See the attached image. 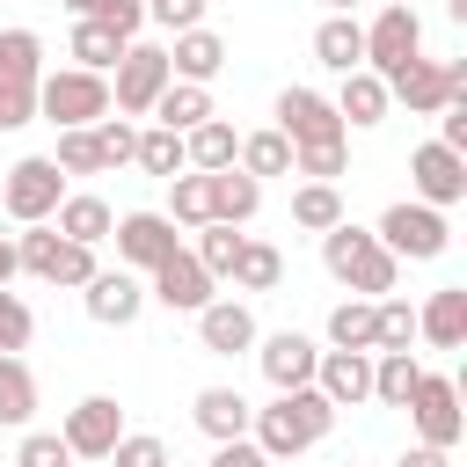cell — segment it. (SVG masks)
Segmentation results:
<instances>
[{
  "label": "cell",
  "mask_w": 467,
  "mask_h": 467,
  "mask_svg": "<svg viewBox=\"0 0 467 467\" xmlns=\"http://www.w3.org/2000/svg\"><path fill=\"white\" fill-rule=\"evenodd\" d=\"M248 431H255L263 460H299L306 445H321V438L336 431V409H328L314 387H292V394H277L270 409H255Z\"/></svg>",
  "instance_id": "6da1fadb"
},
{
  "label": "cell",
  "mask_w": 467,
  "mask_h": 467,
  "mask_svg": "<svg viewBox=\"0 0 467 467\" xmlns=\"http://www.w3.org/2000/svg\"><path fill=\"white\" fill-rule=\"evenodd\" d=\"M321 263H328L336 285H350V292H365V299H387L394 277H401V263L379 248V234H365V226H350V219L321 234Z\"/></svg>",
  "instance_id": "7a4b0ae2"
},
{
  "label": "cell",
  "mask_w": 467,
  "mask_h": 467,
  "mask_svg": "<svg viewBox=\"0 0 467 467\" xmlns=\"http://www.w3.org/2000/svg\"><path fill=\"white\" fill-rule=\"evenodd\" d=\"M36 117L58 124V131H88V124H102V117H109V73H80V66L44 73V80H36Z\"/></svg>",
  "instance_id": "3957f363"
},
{
  "label": "cell",
  "mask_w": 467,
  "mask_h": 467,
  "mask_svg": "<svg viewBox=\"0 0 467 467\" xmlns=\"http://www.w3.org/2000/svg\"><path fill=\"white\" fill-rule=\"evenodd\" d=\"M58 204H66V175H58V161H51V153H22V161L0 175V212H7V219L44 226Z\"/></svg>",
  "instance_id": "277c9868"
},
{
  "label": "cell",
  "mask_w": 467,
  "mask_h": 467,
  "mask_svg": "<svg viewBox=\"0 0 467 467\" xmlns=\"http://www.w3.org/2000/svg\"><path fill=\"white\" fill-rule=\"evenodd\" d=\"M379 248H387L394 263H401V255H409V263H438V255L452 248V226H445V212L401 197V204L379 212Z\"/></svg>",
  "instance_id": "5b68a950"
},
{
  "label": "cell",
  "mask_w": 467,
  "mask_h": 467,
  "mask_svg": "<svg viewBox=\"0 0 467 467\" xmlns=\"http://www.w3.org/2000/svg\"><path fill=\"white\" fill-rule=\"evenodd\" d=\"M15 263H22L29 277H44V285H88V277H95V248L66 241L51 219H44V226H29V234L15 241Z\"/></svg>",
  "instance_id": "8992f818"
},
{
  "label": "cell",
  "mask_w": 467,
  "mask_h": 467,
  "mask_svg": "<svg viewBox=\"0 0 467 467\" xmlns=\"http://www.w3.org/2000/svg\"><path fill=\"white\" fill-rule=\"evenodd\" d=\"M109 73H117V88H109V109H117V117H153L161 88L175 80L161 44H124V58H117Z\"/></svg>",
  "instance_id": "52a82bcc"
},
{
  "label": "cell",
  "mask_w": 467,
  "mask_h": 467,
  "mask_svg": "<svg viewBox=\"0 0 467 467\" xmlns=\"http://www.w3.org/2000/svg\"><path fill=\"white\" fill-rule=\"evenodd\" d=\"M409 416H416V445H438V452H452L460 438H467V416H460V387L445 379V372H423L416 387H409V401H401Z\"/></svg>",
  "instance_id": "ba28073f"
},
{
  "label": "cell",
  "mask_w": 467,
  "mask_h": 467,
  "mask_svg": "<svg viewBox=\"0 0 467 467\" xmlns=\"http://www.w3.org/2000/svg\"><path fill=\"white\" fill-rule=\"evenodd\" d=\"M467 95V66L460 58H416V66H401L394 80H387V102H409L416 117H438L445 102H460Z\"/></svg>",
  "instance_id": "9c48e42d"
},
{
  "label": "cell",
  "mask_w": 467,
  "mask_h": 467,
  "mask_svg": "<svg viewBox=\"0 0 467 467\" xmlns=\"http://www.w3.org/2000/svg\"><path fill=\"white\" fill-rule=\"evenodd\" d=\"M416 58H423V22H416V7H379L372 29H365V73L394 80V73L416 66Z\"/></svg>",
  "instance_id": "30bf717a"
},
{
  "label": "cell",
  "mask_w": 467,
  "mask_h": 467,
  "mask_svg": "<svg viewBox=\"0 0 467 467\" xmlns=\"http://www.w3.org/2000/svg\"><path fill=\"white\" fill-rule=\"evenodd\" d=\"M409 182H416V204H431V212H445V204H460L467 197V153H452V146H416L409 153Z\"/></svg>",
  "instance_id": "8fae6325"
},
{
  "label": "cell",
  "mask_w": 467,
  "mask_h": 467,
  "mask_svg": "<svg viewBox=\"0 0 467 467\" xmlns=\"http://www.w3.org/2000/svg\"><path fill=\"white\" fill-rule=\"evenodd\" d=\"M58 438H66L73 460H109V445L124 438V409H117L109 394H88V401L66 409V431H58Z\"/></svg>",
  "instance_id": "7c38bea8"
},
{
  "label": "cell",
  "mask_w": 467,
  "mask_h": 467,
  "mask_svg": "<svg viewBox=\"0 0 467 467\" xmlns=\"http://www.w3.org/2000/svg\"><path fill=\"white\" fill-rule=\"evenodd\" d=\"M277 131H285L292 146L350 139V131H343V117H336V102H328V95H314V88H285V95H277Z\"/></svg>",
  "instance_id": "4fadbf2b"
},
{
  "label": "cell",
  "mask_w": 467,
  "mask_h": 467,
  "mask_svg": "<svg viewBox=\"0 0 467 467\" xmlns=\"http://www.w3.org/2000/svg\"><path fill=\"white\" fill-rule=\"evenodd\" d=\"M109 234H117V263H131V270H153V263H168L182 248V234H175L168 212H124Z\"/></svg>",
  "instance_id": "5bb4252c"
},
{
  "label": "cell",
  "mask_w": 467,
  "mask_h": 467,
  "mask_svg": "<svg viewBox=\"0 0 467 467\" xmlns=\"http://www.w3.org/2000/svg\"><path fill=\"white\" fill-rule=\"evenodd\" d=\"M263 350V379L277 387V394H292V387H314V365H321V343L314 336H299V328H277V336H255Z\"/></svg>",
  "instance_id": "9a60e30c"
},
{
  "label": "cell",
  "mask_w": 467,
  "mask_h": 467,
  "mask_svg": "<svg viewBox=\"0 0 467 467\" xmlns=\"http://www.w3.org/2000/svg\"><path fill=\"white\" fill-rule=\"evenodd\" d=\"M146 299H161L168 314H197V306H212V277H204V263H197L190 248H175L168 263H153Z\"/></svg>",
  "instance_id": "2e32d148"
},
{
  "label": "cell",
  "mask_w": 467,
  "mask_h": 467,
  "mask_svg": "<svg viewBox=\"0 0 467 467\" xmlns=\"http://www.w3.org/2000/svg\"><path fill=\"white\" fill-rule=\"evenodd\" d=\"M314 394H321L328 409H358V401H372V350H321V365H314Z\"/></svg>",
  "instance_id": "e0dca14e"
},
{
  "label": "cell",
  "mask_w": 467,
  "mask_h": 467,
  "mask_svg": "<svg viewBox=\"0 0 467 467\" xmlns=\"http://www.w3.org/2000/svg\"><path fill=\"white\" fill-rule=\"evenodd\" d=\"M80 292H88V314H95L102 328H131L139 306H146V285H139L131 270H95Z\"/></svg>",
  "instance_id": "ac0fdd59"
},
{
  "label": "cell",
  "mask_w": 467,
  "mask_h": 467,
  "mask_svg": "<svg viewBox=\"0 0 467 467\" xmlns=\"http://www.w3.org/2000/svg\"><path fill=\"white\" fill-rule=\"evenodd\" d=\"M416 336L431 350H460L467 343V285H438L423 306H416Z\"/></svg>",
  "instance_id": "d6986e66"
},
{
  "label": "cell",
  "mask_w": 467,
  "mask_h": 467,
  "mask_svg": "<svg viewBox=\"0 0 467 467\" xmlns=\"http://www.w3.org/2000/svg\"><path fill=\"white\" fill-rule=\"evenodd\" d=\"M197 343H204L212 358L255 350V314H248L241 299H212V306H197Z\"/></svg>",
  "instance_id": "ffe728a7"
},
{
  "label": "cell",
  "mask_w": 467,
  "mask_h": 467,
  "mask_svg": "<svg viewBox=\"0 0 467 467\" xmlns=\"http://www.w3.org/2000/svg\"><path fill=\"white\" fill-rule=\"evenodd\" d=\"M219 66H226V36H219V29H182L175 51H168V73L190 80V88H204Z\"/></svg>",
  "instance_id": "44dd1931"
},
{
  "label": "cell",
  "mask_w": 467,
  "mask_h": 467,
  "mask_svg": "<svg viewBox=\"0 0 467 467\" xmlns=\"http://www.w3.org/2000/svg\"><path fill=\"white\" fill-rule=\"evenodd\" d=\"M51 226L66 234V241H80V248H95V241H109V226H117V212L95 197V190H66V204L51 212Z\"/></svg>",
  "instance_id": "7402d4cb"
},
{
  "label": "cell",
  "mask_w": 467,
  "mask_h": 467,
  "mask_svg": "<svg viewBox=\"0 0 467 467\" xmlns=\"http://www.w3.org/2000/svg\"><path fill=\"white\" fill-rule=\"evenodd\" d=\"M248 416H255V409H248L234 387H204V394H197V431H204L212 445H234V438H248Z\"/></svg>",
  "instance_id": "603a6c76"
},
{
  "label": "cell",
  "mask_w": 467,
  "mask_h": 467,
  "mask_svg": "<svg viewBox=\"0 0 467 467\" xmlns=\"http://www.w3.org/2000/svg\"><path fill=\"white\" fill-rule=\"evenodd\" d=\"M336 117H343V131H365V124H379L387 117V80L379 73H343V95H336Z\"/></svg>",
  "instance_id": "cb8c5ba5"
},
{
  "label": "cell",
  "mask_w": 467,
  "mask_h": 467,
  "mask_svg": "<svg viewBox=\"0 0 467 467\" xmlns=\"http://www.w3.org/2000/svg\"><path fill=\"white\" fill-rule=\"evenodd\" d=\"M255 204H263V182L255 175H241V168H219L212 175V226H248Z\"/></svg>",
  "instance_id": "d4e9b609"
},
{
  "label": "cell",
  "mask_w": 467,
  "mask_h": 467,
  "mask_svg": "<svg viewBox=\"0 0 467 467\" xmlns=\"http://www.w3.org/2000/svg\"><path fill=\"white\" fill-rule=\"evenodd\" d=\"M314 58H321L328 73H358V66H365V29H358L350 15H328V22L314 29Z\"/></svg>",
  "instance_id": "484cf974"
},
{
  "label": "cell",
  "mask_w": 467,
  "mask_h": 467,
  "mask_svg": "<svg viewBox=\"0 0 467 467\" xmlns=\"http://www.w3.org/2000/svg\"><path fill=\"white\" fill-rule=\"evenodd\" d=\"M234 153H241V139H234V124H219V117H204L197 131H182V161H190L197 175L234 168Z\"/></svg>",
  "instance_id": "4316f807"
},
{
  "label": "cell",
  "mask_w": 467,
  "mask_h": 467,
  "mask_svg": "<svg viewBox=\"0 0 467 467\" xmlns=\"http://www.w3.org/2000/svg\"><path fill=\"white\" fill-rule=\"evenodd\" d=\"M153 117H161V131H197V124H204V117H219V109H212V88L168 80V88H161V102H153Z\"/></svg>",
  "instance_id": "83f0119b"
},
{
  "label": "cell",
  "mask_w": 467,
  "mask_h": 467,
  "mask_svg": "<svg viewBox=\"0 0 467 467\" xmlns=\"http://www.w3.org/2000/svg\"><path fill=\"white\" fill-rule=\"evenodd\" d=\"M234 168L255 175V182H263V175H292V139H285L277 124H270V131H248L241 153H234Z\"/></svg>",
  "instance_id": "f1b7e54d"
},
{
  "label": "cell",
  "mask_w": 467,
  "mask_h": 467,
  "mask_svg": "<svg viewBox=\"0 0 467 467\" xmlns=\"http://www.w3.org/2000/svg\"><path fill=\"white\" fill-rule=\"evenodd\" d=\"M416 379H423V365H416V350H372V401H387V409H401Z\"/></svg>",
  "instance_id": "f546056e"
},
{
  "label": "cell",
  "mask_w": 467,
  "mask_h": 467,
  "mask_svg": "<svg viewBox=\"0 0 467 467\" xmlns=\"http://www.w3.org/2000/svg\"><path fill=\"white\" fill-rule=\"evenodd\" d=\"M29 416H36V372H29L22 358H7V350H0V423H7V431H22Z\"/></svg>",
  "instance_id": "4dcf8cb0"
},
{
  "label": "cell",
  "mask_w": 467,
  "mask_h": 467,
  "mask_svg": "<svg viewBox=\"0 0 467 467\" xmlns=\"http://www.w3.org/2000/svg\"><path fill=\"white\" fill-rule=\"evenodd\" d=\"M168 219L175 226H212V175H197V168H182L175 182H168Z\"/></svg>",
  "instance_id": "1f68e13d"
},
{
  "label": "cell",
  "mask_w": 467,
  "mask_h": 467,
  "mask_svg": "<svg viewBox=\"0 0 467 467\" xmlns=\"http://www.w3.org/2000/svg\"><path fill=\"white\" fill-rule=\"evenodd\" d=\"M234 292H277V277H285V255L270 248V241H241V255H234Z\"/></svg>",
  "instance_id": "d6a6232c"
},
{
  "label": "cell",
  "mask_w": 467,
  "mask_h": 467,
  "mask_svg": "<svg viewBox=\"0 0 467 467\" xmlns=\"http://www.w3.org/2000/svg\"><path fill=\"white\" fill-rule=\"evenodd\" d=\"M292 219H299L306 234L343 226V190H336V182H299V190H292Z\"/></svg>",
  "instance_id": "836d02e7"
},
{
  "label": "cell",
  "mask_w": 467,
  "mask_h": 467,
  "mask_svg": "<svg viewBox=\"0 0 467 467\" xmlns=\"http://www.w3.org/2000/svg\"><path fill=\"white\" fill-rule=\"evenodd\" d=\"M0 80H22V88L44 80V44H36V29H0Z\"/></svg>",
  "instance_id": "e575fe53"
},
{
  "label": "cell",
  "mask_w": 467,
  "mask_h": 467,
  "mask_svg": "<svg viewBox=\"0 0 467 467\" xmlns=\"http://www.w3.org/2000/svg\"><path fill=\"white\" fill-rule=\"evenodd\" d=\"M73 58H80V73H109V66L124 58V36L80 15V22H73Z\"/></svg>",
  "instance_id": "d590c367"
},
{
  "label": "cell",
  "mask_w": 467,
  "mask_h": 467,
  "mask_svg": "<svg viewBox=\"0 0 467 467\" xmlns=\"http://www.w3.org/2000/svg\"><path fill=\"white\" fill-rule=\"evenodd\" d=\"M131 161H139L146 175H161V182H175V175L190 168V161H182V131H161V124H153V131H139Z\"/></svg>",
  "instance_id": "8d00e7d4"
},
{
  "label": "cell",
  "mask_w": 467,
  "mask_h": 467,
  "mask_svg": "<svg viewBox=\"0 0 467 467\" xmlns=\"http://www.w3.org/2000/svg\"><path fill=\"white\" fill-rule=\"evenodd\" d=\"M328 350H372V299H343L328 314Z\"/></svg>",
  "instance_id": "74e56055"
},
{
  "label": "cell",
  "mask_w": 467,
  "mask_h": 467,
  "mask_svg": "<svg viewBox=\"0 0 467 467\" xmlns=\"http://www.w3.org/2000/svg\"><path fill=\"white\" fill-rule=\"evenodd\" d=\"M51 161H58V175H102V168H109L95 124H88V131H58V153H51Z\"/></svg>",
  "instance_id": "f35d334b"
},
{
  "label": "cell",
  "mask_w": 467,
  "mask_h": 467,
  "mask_svg": "<svg viewBox=\"0 0 467 467\" xmlns=\"http://www.w3.org/2000/svg\"><path fill=\"white\" fill-rule=\"evenodd\" d=\"M241 241H248V234H234V226H197V248H190V255L204 263V277H226L234 255H241Z\"/></svg>",
  "instance_id": "ab89813d"
},
{
  "label": "cell",
  "mask_w": 467,
  "mask_h": 467,
  "mask_svg": "<svg viewBox=\"0 0 467 467\" xmlns=\"http://www.w3.org/2000/svg\"><path fill=\"white\" fill-rule=\"evenodd\" d=\"M343 161H350L343 139H328V146H292V175H306V182H336Z\"/></svg>",
  "instance_id": "60d3db41"
},
{
  "label": "cell",
  "mask_w": 467,
  "mask_h": 467,
  "mask_svg": "<svg viewBox=\"0 0 467 467\" xmlns=\"http://www.w3.org/2000/svg\"><path fill=\"white\" fill-rule=\"evenodd\" d=\"M102 467H168V445L153 438V431H124L117 445H109V460Z\"/></svg>",
  "instance_id": "b9f144b4"
},
{
  "label": "cell",
  "mask_w": 467,
  "mask_h": 467,
  "mask_svg": "<svg viewBox=\"0 0 467 467\" xmlns=\"http://www.w3.org/2000/svg\"><path fill=\"white\" fill-rule=\"evenodd\" d=\"M29 336H36V314L0 285V350H7V358H22V350H29Z\"/></svg>",
  "instance_id": "7bdbcfd3"
},
{
  "label": "cell",
  "mask_w": 467,
  "mask_h": 467,
  "mask_svg": "<svg viewBox=\"0 0 467 467\" xmlns=\"http://www.w3.org/2000/svg\"><path fill=\"white\" fill-rule=\"evenodd\" d=\"M88 22L117 29L124 44H139V29H146V0H95V7H88Z\"/></svg>",
  "instance_id": "ee69618b"
},
{
  "label": "cell",
  "mask_w": 467,
  "mask_h": 467,
  "mask_svg": "<svg viewBox=\"0 0 467 467\" xmlns=\"http://www.w3.org/2000/svg\"><path fill=\"white\" fill-rule=\"evenodd\" d=\"M15 467H73V452H66L58 431H29V438L15 445Z\"/></svg>",
  "instance_id": "f6af8a7d"
},
{
  "label": "cell",
  "mask_w": 467,
  "mask_h": 467,
  "mask_svg": "<svg viewBox=\"0 0 467 467\" xmlns=\"http://www.w3.org/2000/svg\"><path fill=\"white\" fill-rule=\"evenodd\" d=\"M146 22H161L168 36H182V29H204V0H146Z\"/></svg>",
  "instance_id": "bcb514c9"
},
{
  "label": "cell",
  "mask_w": 467,
  "mask_h": 467,
  "mask_svg": "<svg viewBox=\"0 0 467 467\" xmlns=\"http://www.w3.org/2000/svg\"><path fill=\"white\" fill-rule=\"evenodd\" d=\"M36 117V88H22V80H0V131H22Z\"/></svg>",
  "instance_id": "7dc6e473"
},
{
  "label": "cell",
  "mask_w": 467,
  "mask_h": 467,
  "mask_svg": "<svg viewBox=\"0 0 467 467\" xmlns=\"http://www.w3.org/2000/svg\"><path fill=\"white\" fill-rule=\"evenodd\" d=\"M95 139H102V161H109V168H124V161H131V146H139V131H131L124 117H102V124H95Z\"/></svg>",
  "instance_id": "c3c4849f"
},
{
  "label": "cell",
  "mask_w": 467,
  "mask_h": 467,
  "mask_svg": "<svg viewBox=\"0 0 467 467\" xmlns=\"http://www.w3.org/2000/svg\"><path fill=\"white\" fill-rule=\"evenodd\" d=\"M438 146H452V153H467V95L438 109Z\"/></svg>",
  "instance_id": "681fc988"
},
{
  "label": "cell",
  "mask_w": 467,
  "mask_h": 467,
  "mask_svg": "<svg viewBox=\"0 0 467 467\" xmlns=\"http://www.w3.org/2000/svg\"><path fill=\"white\" fill-rule=\"evenodd\" d=\"M204 467H270V460H263V445H255V438H234V445H212V460H204Z\"/></svg>",
  "instance_id": "f907efd6"
},
{
  "label": "cell",
  "mask_w": 467,
  "mask_h": 467,
  "mask_svg": "<svg viewBox=\"0 0 467 467\" xmlns=\"http://www.w3.org/2000/svg\"><path fill=\"white\" fill-rule=\"evenodd\" d=\"M401 467H452V452H438V445H409Z\"/></svg>",
  "instance_id": "816d5d0a"
},
{
  "label": "cell",
  "mask_w": 467,
  "mask_h": 467,
  "mask_svg": "<svg viewBox=\"0 0 467 467\" xmlns=\"http://www.w3.org/2000/svg\"><path fill=\"white\" fill-rule=\"evenodd\" d=\"M15 270H22V263H15V241H7V234H0V285H7V277H15Z\"/></svg>",
  "instance_id": "f5cc1de1"
},
{
  "label": "cell",
  "mask_w": 467,
  "mask_h": 467,
  "mask_svg": "<svg viewBox=\"0 0 467 467\" xmlns=\"http://www.w3.org/2000/svg\"><path fill=\"white\" fill-rule=\"evenodd\" d=\"M58 7H66V15H73V22H80V15H88V7H95V0H58Z\"/></svg>",
  "instance_id": "db71d44e"
},
{
  "label": "cell",
  "mask_w": 467,
  "mask_h": 467,
  "mask_svg": "<svg viewBox=\"0 0 467 467\" xmlns=\"http://www.w3.org/2000/svg\"><path fill=\"white\" fill-rule=\"evenodd\" d=\"M328 7H336V15H350V7H358V0H328Z\"/></svg>",
  "instance_id": "11a10c76"
},
{
  "label": "cell",
  "mask_w": 467,
  "mask_h": 467,
  "mask_svg": "<svg viewBox=\"0 0 467 467\" xmlns=\"http://www.w3.org/2000/svg\"><path fill=\"white\" fill-rule=\"evenodd\" d=\"M379 7H409V0H379Z\"/></svg>",
  "instance_id": "9f6ffc18"
},
{
  "label": "cell",
  "mask_w": 467,
  "mask_h": 467,
  "mask_svg": "<svg viewBox=\"0 0 467 467\" xmlns=\"http://www.w3.org/2000/svg\"><path fill=\"white\" fill-rule=\"evenodd\" d=\"M88 467H102V460H88Z\"/></svg>",
  "instance_id": "6f0895ef"
}]
</instances>
